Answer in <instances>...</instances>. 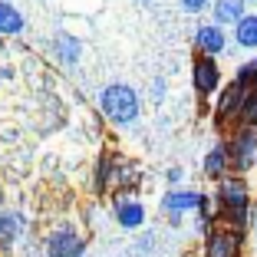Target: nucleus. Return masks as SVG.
<instances>
[{"mask_svg": "<svg viewBox=\"0 0 257 257\" xmlns=\"http://www.w3.org/2000/svg\"><path fill=\"white\" fill-rule=\"evenodd\" d=\"M204 198L208 195H201V191H195V188H168L165 195H162V211L168 214V224L178 227L185 221V214H195L198 208H201Z\"/></svg>", "mask_w": 257, "mask_h": 257, "instance_id": "39448f33", "label": "nucleus"}, {"mask_svg": "<svg viewBox=\"0 0 257 257\" xmlns=\"http://www.w3.org/2000/svg\"><path fill=\"white\" fill-rule=\"evenodd\" d=\"M43 257H86V237L73 224H60L43 237Z\"/></svg>", "mask_w": 257, "mask_h": 257, "instance_id": "20e7f679", "label": "nucleus"}, {"mask_svg": "<svg viewBox=\"0 0 257 257\" xmlns=\"http://www.w3.org/2000/svg\"><path fill=\"white\" fill-rule=\"evenodd\" d=\"M247 14L250 10L244 0H214L211 4V23H218V27H237Z\"/></svg>", "mask_w": 257, "mask_h": 257, "instance_id": "ddd939ff", "label": "nucleus"}, {"mask_svg": "<svg viewBox=\"0 0 257 257\" xmlns=\"http://www.w3.org/2000/svg\"><path fill=\"white\" fill-rule=\"evenodd\" d=\"M165 92H168V83L162 79V76H155V79L149 83V99L155 102V106H162V102H165Z\"/></svg>", "mask_w": 257, "mask_h": 257, "instance_id": "aec40b11", "label": "nucleus"}, {"mask_svg": "<svg viewBox=\"0 0 257 257\" xmlns=\"http://www.w3.org/2000/svg\"><path fill=\"white\" fill-rule=\"evenodd\" d=\"M237 125H247V128H257V92H247L241 106V115H237Z\"/></svg>", "mask_w": 257, "mask_h": 257, "instance_id": "6ab92c4d", "label": "nucleus"}, {"mask_svg": "<svg viewBox=\"0 0 257 257\" xmlns=\"http://www.w3.org/2000/svg\"><path fill=\"white\" fill-rule=\"evenodd\" d=\"M201 168H204V175H208L211 182H221V178H227V175H231V159H227L224 142H218V145H211V149H208Z\"/></svg>", "mask_w": 257, "mask_h": 257, "instance_id": "2eb2a0df", "label": "nucleus"}, {"mask_svg": "<svg viewBox=\"0 0 257 257\" xmlns=\"http://www.w3.org/2000/svg\"><path fill=\"white\" fill-rule=\"evenodd\" d=\"M214 211L218 218L224 221V227L231 231H241L250 224V191H247V182L241 175H227L218 182V191H214Z\"/></svg>", "mask_w": 257, "mask_h": 257, "instance_id": "f257e3e1", "label": "nucleus"}, {"mask_svg": "<svg viewBox=\"0 0 257 257\" xmlns=\"http://www.w3.org/2000/svg\"><path fill=\"white\" fill-rule=\"evenodd\" d=\"M250 231H254V241H257V214L250 218Z\"/></svg>", "mask_w": 257, "mask_h": 257, "instance_id": "b1692460", "label": "nucleus"}, {"mask_svg": "<svg viewBox=\"0 0 257 257\" xmlns=\"http://www.w3.org/2000/svg\"><path fill=\"white\" fill-rule=\"evenodd\" d=\"M244 234L231 227H214L201 237V254L204 257H241Z\"/></svg>", "mask_w": 257, "mask_h": 257, "instance_id": "0eeeda50", "label": "nucleus"}, {"mask_svg": "<svg viewBox=\"0 0 257 257\" xmlns=\"http://www.w3.org/2000/svg\"><path fill=\"white\" fill-rule=\"evenodd\" d=\"M132 4H139V7H152L155 0H132Z\"/></svg>", "mask_w": 257, "mask_h": 257, "instance_id": "5701e85b", "label": "nucleus"}, {"mask_svg": "<svg viewBox=\"0 0 257 257\" xmlns=\"http://www.w3.org/2000/svg\"><path fill=\"white\" fill-rule=\"evenodd\" d=\"M99 112H102V119H109L119 128L136 125L142 119V96L128 83H109L99 89Z\"/></svg>", "mask_w": 257, "mask_h": 257, "instance_id": "f03ea898", "label": "nucleus"}, {"mask_svg": "<svg viewBox=\"0 0 257 257\" xmlns=\"http://www.w3.org/2000/svg\"><path fill=\"white\" fill-rule=\"evenodd\" d=\"M46 46H50V56H53L63 69L79 66V60H83V40L76 37V33H69V30H56Z\"/></svg>", "mask_w": 257, "mask_h": 257, "instance_id": "6e6552de", "label": "nucleus"}, {"mask_svg": "<svg viewBox=\"0 0 257 257\" xmlns=\"http://www.w3.org/2000/svg\"><path fill=\"white\" fill-rule=\"evenodd\" d=\"M227 46H231V40H227L224 27H218V23H201V27H195V53L218 60Z\"/></svg>", "mask_w": 257, "mask_h": 257, "instance_id": "1a4fd4ad", "label": "nucleus"}, {"mask_svg": "<svg viewBox=\"0 0 257 257\" xmlns=\"http://www.w3.org/2000/svg\"><path fill=\"white\" fill-rule=\"evenodd\" d=\"M224 149L227 159H231V172L244 178L247 168H257V128L234 125L224 139Z\"/></svg>", "mask_w": 257, "mask_h": 257, "instance_id": "7ed1b4c3", "label": "nucleus"}, {"mask_svg": "<svg viewBox=\"0 0 257 257\" xmlns=\"http://www.w3.org/2000/svg\"><path fill=\"white\" fill-rule=\"evenodd\" d=\"M112 211H115V224L125 227V231H139V227L145 224V204L139 201V198H132L128 191H119L112 201Z\"/></svg>", "mask_w": 257, "mask_h": 257, "instance_id": "9b49d317", "label": "nucleus"}, {"mask_svg": "<svg viewBox=\"0 0 257 257\" xmlns=\"http://www.w3.org/2000/svg\"><path fill=\"white\" fill-rule=\"evenodd\" d=\"M211 4H214V0H178V7H182L185 14H204Z\"/></svg>", "mask_w": 257, "mask_h": 257, "instance_id": "412c9836", "label": "nucleus"}, {"mask_svg": "<svg viewBox=\"0 0 257 257\" xmlns=\"http://www.w3.org/2000/svg\"><path fill=\"white\" fill-rule=\"evenodd\" d=\"M115 178H119V162L109 159V155H102L96 165V178H92V188L99 191V195H109V191L115 188Z\"/></svg>", "mask_w": 257, "mask_h": 257, "instance_id": "dca6fc26", "label": "nucleus"}, {"mask_svg": "<svg viewBox=\"0 0 257 257\" xmlns=\"http://www.w3.org/2000/svg\"><path fill=\"white\" fill-rule=\"evenodd\" d=\"M165 182L172 185V188H178V185L185 182V168H182V165H172V168L165 172Z\"/></svg>", "mask_w": 257, "mask_h": 257, "instance_id": "4be33fe9", "label": "nucleus"}, {"mask_svg": "<svg viewBox=\"0 0 257 257\" xmlns=\"http://www.w3.org/2000/svg\"><path fill=\"white\" fill-rule=\"evenodd\" d=\"M234 83L241 86L244 92H257V56L254 60H244L234 73Z\"/></svg>", "mask_w": 257, "mask_h": 257, "instance_id": "a211bd4d", "label": "nucleus"}, {"mask_svg": "<svg viewBox=\"0 0 257 257\" xmlns=\"http://www.w3.org/2000/svg\"><path fill=\"white\" fill-rule=\"evenodd\" d=\"M30 227V218L23 211H0V247H14Z\"/></svg>", "mask_w": 257, "mask_h": 257, "instance_id": "f8f14e48", "label": "nucleus"}, {"mask_svg": "<svg viewBox=\"0 0 257 257\" xmlns=\"http://www.w3.org/2000/svg\"><path fill=\"white\" fill-rule=\"evenodd\" d=\"M234 43L241 46V50H257V10H250L234 27Z\"/></svg>", "mask_w": 257, "mask_h": 257, "instance_id": "f3484780", "label": "nucleus"}, {"mask_svg": "<svg viewBox=\"0 0 257 257\" xmlns=\"http://www.w3.org/2000/svg\"><path fill=\"white\" fill-rule=\"evenodd\" d=\"M244 99H247V92H244L241 86L227 83L224 89L218 92V102H214V122H218V125H231V122H237Z\"/></svg>", "mask_w": 257, "mask_h": 257, "instance_id": "9d476101", "label": "nucleus"}, {"mask_svg": "<svg viewBox=\"0 0 257 257\" xmlns=\"http://www.w3.org/2000/svg\"><path fill=\"white\" fill-rule=\"evenodd\" d=\"M244 4H257V0H244Z\"/></svg>", "mask_w": 257, "mask_h": 257, "instance_id": "393cba45", "label": "nucleus"}, {"mask_svg": "<svg viewBox=\"0 0 257 257\" xmlns=\"http://www.w3.org/2000/svg\"><path fill=\"white\" fill-rule=\"evenodd\" d=\"M221 66L214 56H201L198 53L195 60H191V89L198 92L201 99H211L221 92Z\"/></svg>", "mask_w": 257, "mask_h": 257, "instance_id": "423d86ee", "label": "nucleus"}, {"mask_svg": "<svg viewBox=\"0 0 257 257\" xmlns=\"http://www.w3.org/2000/svg\"><path fill=\"white\" fill-rule=\"evenodd\" d=\"M27 33V17L14 0H0V37H20Z\"/></svg>", "mask_w": 257, "mask_h": 257, "instance_id": "4468645a", "label": "nucleus"}]
</instances>
